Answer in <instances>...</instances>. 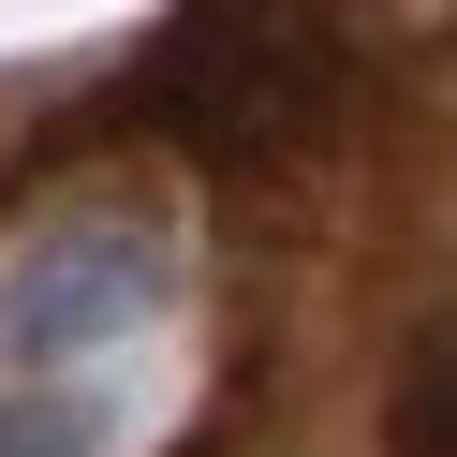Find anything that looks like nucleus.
Segmentation results:
<instances>
[{"mask_svg":"<svg viewBox=\"0 0 457 457\" xmlns=\"http://www.w3.org/2000/svg\"><path fill=\"white\" fill-rule=\"evenodd\" d=\"M398 457H443V325H428L413 369H398Z\"/></svg>","mask_w":457,"mask_h":457,"instance_id":"nucleus-2","label":"nucleus"},{"mask_svg":"<svg viewBox=\"0 0 457 457\" xmlns=\"http://www.w3.org/2000/svg\"><path fill=\"white\" fill-rule=\"evenodd\" d=\"M339 89H354V60H339L325 15H178L104 119L162 133L192 162H295L339 119Z\"/></svg>","mask_w":457,"mask_h":457,"instance_id":"nucleus-1","label":"nucleus"},{"mask_svg":"<svg viewBox=\"0 0 457 457\" xmlns=\"http://www.w3.org/2000/svg\"><path fill=\"white\" fill-rule=\"evenodd\" d=\"M0 457H89V398H0Z\"/></svg>","mask_w":457,"mask_h":457,"instance_id":"nucleus-3","label":"nucleus"}]
</instances>
